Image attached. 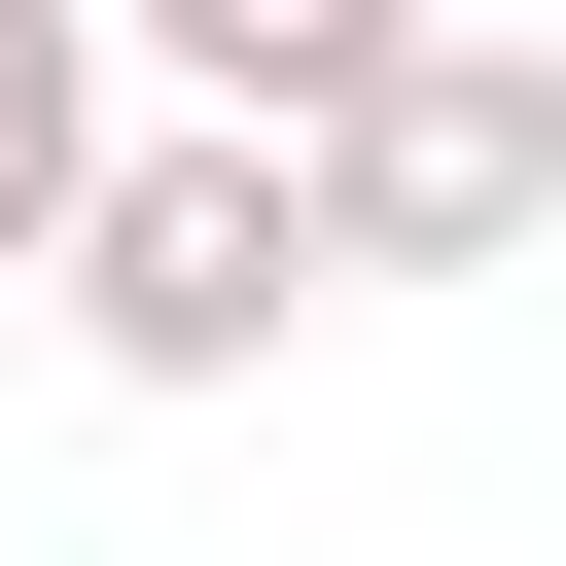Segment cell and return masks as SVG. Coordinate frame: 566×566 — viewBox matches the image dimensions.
<instances>
[{
    "instance_id": "cell-1",
    "label": "cell",
    "mask_w": 566,
    "mask_h": 566,
    "mask_svg": "<svg viewBox=\"0 0 566 566\" xmlns=\"http://www.w3.org/2000/svg\"><path fill=\"white\" fill-rule=\"evenodd\" d=\"M283 177H318V283H495V248L566 212V35H531V0H424Z\"/></svg>"
},
{
    "instance_id": "cell-2",
    "label": "cell",
    "mask_w": 566,
    "mask_h": 566,
    "mask_svg": "<svg viewBox=\"0 0 566 566\" xmlns=\"http://www.w3.org/2000/svg\"><path fill=\"white\" fill-rule=\"evenodd\" d=\"M35 283H71V354H106V389H248V354L318 318V177H283L248 106H177V142H106V212H71Z\"/></svg>"
},
{
    "instance_id": "cell-3",
    "label": "cell",
    "mask_w": 566,
    "mask_h": 566,
    "mask_svg": "<svg viewBox=\"0 0 566 566\" xmlns=\"http://www.w3.org/2000/svg\"><path fill=\"white\" fill-rule=\"evenodd\" d=\"M106 35H142L177 106H248V142H318V106H354V71L424 35V0H106Z\"/></svg>"
},
{
    "instance_id": "cell-4",
    "label": "cell",
    "mask_w": 566,
    "mask_h": 566,
    "mask_svg": "<svg viewBox=\"0 0 566 566\" xmlns=\"http://www.w3.org/2000/svg\"><path fill=\"white\" fill-rule=\"evenodd\" d=\"M106 212V0H0V283Z\"/></svg>"
},
{
    "instance_id": "cell-5",
    "label": "cell",
    "mask_w": 566,
    "mask_h": 566,
    "mask_svg": "<svg viewBox=\"0 0 566 566\" xmlns=\"http://www.w3.org/2000/svg\"><path fill=\"white\" fill-rule=\"evenodd\" d=\"M531 35H566V0H531Z\"/></svg>"
}]
</instances>
